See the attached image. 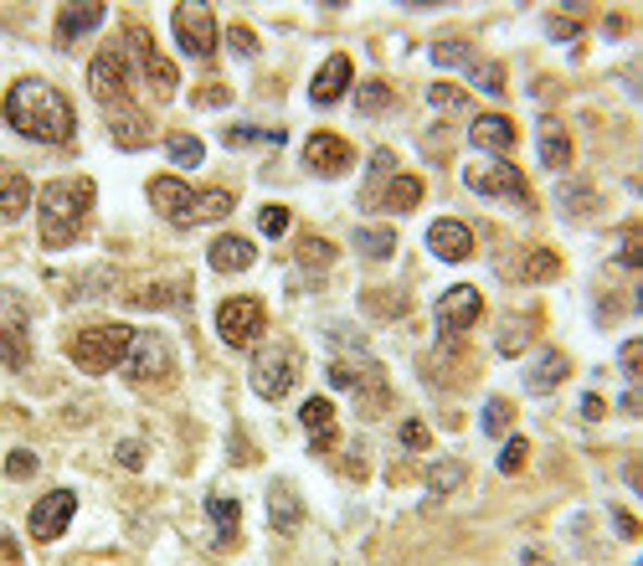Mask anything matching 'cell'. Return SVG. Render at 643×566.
<instances>
[{"label":"cell","mask_w":643,"mask_h":566,"mask_svg":"<svg viewBox=\"0 0 643 566\" xmlns=\"http://www.w3.org/2000/svg\"><path fill=\"white\" fill-rule=\"evenodd\" d=\"M423 201V180L417 176H391L387 180V196L376 201V206H391V212H412Z\"/></svg>","instance_id":"83f0119b"},{"label":"cell","mask_w":643,"mask_h":566,"mask_svg":"<svg viewBox=\"0 0 643 566\" xmlns=\"http://www.w3.org/2000/svg\"><path fill=\"white\" fill-rule=\"evenodd\" d=\"M468 67H474V83H479V88H484L489 98H500L505 93V73H500V62H468Z\"/></svg>","instance_id":"60d3db41"},{"label":"cell","mask_w":643,"mask_h":566,"mask_svg":"<svg viewBox=\"0 0 643 566\" xmlns=\"http://www.w3.org/2000/svg\"><path fill=\"white\" fill-rule=\"evenodd\" d=\"M535 150H541V165H546V171H566V165H571V139H566L562 118H541Z\"/></svg>","instance_id":"7402d4cb"},{"label":"cell","mask_w":643,"mask_h":566,"mask_svg":"<svg viewBox=\"0 0 643 566\" xmlns=\"http://www.w3.org/2000/svg\"><path fill=\"white\" fill-rule=\"evenodd\" d=\"M171 26H176V41H180V52H186V58L206 62L216 52V16H212V5L186 0V5L171 11Z\"/></svg>","instance_id":"7c38bea8"},{"label":"cell","mask_w":643,"mask_h":566,"mask_svg":"<svg viewBox=\"0 0 643 566\" xmlns=\"http://www.w3.org/2000/svg\"><path fill=\"white\" fill-rule=\"evenodd\" d=\"M509 423H515V407H509L505 397H489L484 402V432L489 438H505Z\"/></svg>","instance_id":"8d00e7d4"},{"label":"cell","mask_w":643,"mask_h":566,"mask_svg":"<svg viewBox=\"0 0 643 566\" xmlns=\"http://www.w3.org/2000/svg\"><path fill=\"white\" fill-rule=\"evenodd\" d=\"M206 263H212L216 274H242V268H253V263H257V248L248 242V237L227 232V237H216V242H212Z\"/></svg>","instance_id":"d6986e66"},{"label":"cell","mask_w":643,"mask_h":566,"mask_svg":"<svg viewBox=\"0 0 643 566\" xmlns=\"http://www.w3.org/2000/svg\"><path fill=\"white\" fill-rule=\"evenodd\" d=\"M257 227L268 237H283L289 232V212H283V206H263V212H257Z\"/></svg>","instance_id":"ee69618b"},{"label":"cell","mask_w":643,"mask_h":566,"mask_svg":"<svg viewBox=\"0 0 643 566\" xmlns=\"http://www.w3.org/2000/svg\"><path fill=\"white\" fill-rule=\"evenodd\" d=\"M428 103H432V109H443V114H458V109H468V93H458L453 83H432Z\"/></svg>","instance_id":"ab89813d"},{"label":"cell","mask_w":643,"mask_h":566,"mask_svg":"<svg viewBox=\"0 0 643 566\" xmlns=\"http://www.w3.org/2000/svg\"><path fill=\"white\" fill-rule=\"evenodd\" d=\"M571 376V361L562 351H541L535 355V366H526V387L530 391H556Z\"/></svg>","instance_id":"d4e9b609"},{"label":"cell","mask_w":643,"mask_h":566,"mask_svg":"<svg viewBox=\"0 0 643 566\" xmlns=\"http://www.w3.org/2000/svg\"><path fill=\"white\" fill-rule=\"evenodd\" d=\"M526 566H556V562H546L541 551H526Z\"/></svg>","instance_id":"6f0895ef"},{"label":"cell","mask_w":643,"mask_h":566,"mask_svg":"<svg viewBox=\"0 0 643 566\" xmlns=\"http://www.w3.org/2000/svg\"><path fill=\"white\" fill-rule=\"evenodd\" d=\"M618 263H623V268H639L643 263V232L639 227H628L623 232V253H618Z\"/></svg>","instance_id":"f6af8a7d"},{"label":"cell","mask_w":643,"mask_h":566,"mask_svg":"<svg viewBox=\"0 0 643 566\" xmlns=\"http://www.w3.org/2000/svg\"><path fill=\"white\" fill-rule=\"evenodd\" d=\"M428 248H432V257H443V263H468V257H474V232H468L464 222L443 216V222L428 227Z\"/></svg>","instance_id":"2e32d148"},{"label":"cell","mask_w":643,"mask_h":566,"mask_svg":"<svg viewBox=\"0 0 643 566\" xmlns=\"http://www.w3.org/2000/svg\"><path fill=\"white\" fill-rule=\"evenodd\" d=\"M129 299L144 304V310H160V304H180V310H186L191 293H186V284H160V289H139V293H129Z\"/></svg>","instance_id":"d6a6232c"},{"label":"cell","mask_w":643,"mask_h":566,"mask_svg":"<svg viewBox=\"0 0 643 566\" xmlns=\"http://www.w3.org/2000/svg\"><path fill=\"white\" fill-rule=\"evenodd\" d=\"M464 479H468V469H464V464H453V458H449V464H432V469H428V489H432V494H453V489L464 485Z\"/></svg>","instance_id":"e575fe53"},{"label":"cell","mask_w":643,"mask_h":566,"mask_svg":"<svg viewBox=\"0 0 643 566\" xmlns=\"http://www.w3.org/2000/svg\"><path fill=\"white\" fill-rule=\"evenodd\" d=\"M562 201H566V212H571V216H582V212H587V201H592V191H582V186H577V191H566Z\"/></svg>","instance_id":"f5cc1de1"},{"label":"cell","mask_w":643,"mask_h":566,"mask_svg":"<svg viewBox=\"0 0 643 566\" xmlns=\"http://www.w3.org/2000/svg\"><path fill=\"white\" fill-rule=\"evenodd\" d=\"M118 464H124V469H139V464H144V443H139V438H124V443H118Z\"/></svg>","instance_id":"7dc6e473"},{"label":"cell","mask_w":643,"mask_h":566,"mask_svg":"<svg viewBox=\"0 0 643 566\" xmlns=\"http://www.w3.org/2000/svg\"><path fill=\"white\" fill-rule=\"evenodd\" d=\"M402 443H407V449H428L432 438H428V428H423V423H402Z\"/></svg>","instance_id":"f907efd6"},{"label":"cell","mask_w":643,"mask_h":566,"mask_svg":"<svg viewBox=\"0 0 643 566\" xmlns=\"http://www.w3.org/2000/svg\"><path fill=\"white\" fill-rule=\"evenodd\" d=\"M304 165H310L314 176H345L355 165V150L340 135L319 129V135H310V144H304Z\"/></svg>","instance_id":"9a60e30c"},{"label":"cell","mask_w":643,"mask_h":566,"mask_svg":"<svg viewBox=\"0 0 643 566\" xmlns=\"http://www.w3.org/2000/svg\"><path fill=\"white\" fill-rule=\"evenodd\" d=\"M88 88H93V98L109 109V114L135 109V103H129V52H124V41L103 47V52L88 62Z\"/></svg>","instance_id":"5b68a950"},{"label":"cell","mask_w":643,"mask_h":566,"mask_svg":"<svg viewBox=\"0 0 643 566\" xmlns=\"http://www.w3.org/2000/svg\"><path fill=\"white\" fill-rule=\"evenodd\" d=\"M432 62H438V67H468V62H474V47H468V41H432Z\"/></svg>","instance_id":"f35d334b"},{"label":"cell","mask_w":643,"mask_h":566,"mask_svg":"<svg viewBox=\"0 0 643 566\" xmlns=\"http://www.w3.org/2000/svg\"><path fill=\"white\" fill-rule=\"evenodd\" d=\"M391 160H396L391 150H376V155H370V186H366V196H361L366 206H376V186L391 176Z\"/></svg>","instance_id":"7bdbcfd3"},{"label":"cell","mask_w":643,"mask_h":566,"mask_svg":"<svg viewBox=\"0 0 643 566\" xmlns=\"http://www.w3.org/2000/svg\"><path fill=\"white\" fill-rule=\"evenodd\" d=\"M150 206H155L165 222H176V227H201V222H222V216H232V191H196L186 180L176 176H155L150 180Z\"/></svg>","instance_id":"3957f363"},{"label":"cell","mask_w":643,"mask_h":566,"mask_svg":"<svg viewBox=\"0 0 643 566\" xmlns=\"http://www.w3.org/2000/svg\"><path fill=\"white\" fill-rule=\"evenodd\" d=\"M165 150H171V160H176L180 171H196V165L206 160V144H201L196 135H180V129H176L171 139H165Z\"/></svg>","instance_id":"4dcf8cb0"},{"label":"cell","mask_w":643,"mask_h":566,"mask_svg":"<svg viewBox=\"0 0 643 566\" xmlns=\"http://www.w3.org/2000/svg\"><path fill=\"white\" fill-rule=\"evenodd\" d=\"M109 135H114L118 150H144L150 144V118L139 114V109H124V114H109Z\"/></svg>","instance_id":"cb8c5ba5"},{"label":"cell","mask_w":643,"mask_h":566,"mask_svg":"<svg viewBox=\"0 0 643 566\" xmlns=\"http://www.w3.org/2000/svg\"><path fill=\"white\" fill-rule=\"evenodd\" d=\"M31 201H37V191H31V180H26V176H5V180H0V222H16V216H26Z\"/></svg>","instance_id":"484cf974"},{"label":"cell","mask_w":643,"mask_h":566,"mask_svg":"<svg viewBox=\"0 0 643 566\" xmlns=\"http://www.w3.org/2000/svg\"><path fill=\"white\" fill-rule=\"evenodd\" d=\"M5 474H11V479H31V474H37V453H11V458H5Z\"/></svg>","instance_id":"bcb514c9"},{"label":"cell","mask_w":643,"mask_h":566,"mask_svg":"<svg viewBox=\"0 0 643 566\" xmlns=\"http://www.w3.org/2000/svg\"><path fill=\"white\" fill-rule=\"evenodd\" d=\"M479 314H484L479 289H474V284H453V289L438 299V330H443V340H458V335H468L479 325Z\"/></svg>","instance_id":"4fadbf2b"},{"label":"cell","mask_w":643,"mask_h":566,"mask_svg":"<svg viewBox=\"0 0 643 566\" xmlns=\"http://www.w3.org/2000/svg\"><path fill=\"white\" fill-rule=\"evenodd\" d=\"M98 26H103V5H62L58 11V41L62 47H73L78 37H93Z\"/></svg>","instance_id":"44dd1931"},{"label":"cell","mask_w":643,"mask_h":566,"mask_svg":"<svg viewBox=\"0 0 643 566\" xmlns=\"http://www.w3.org/2000/svg\"><path fill=\"white\" fill-rule=\"evenodd\" d=\"M556 274H562V257L546 253V248H535V253L526 257V268H520L526 284H546V278H556Z\"/></svg>","instance_id":"836d02e7"},{"label":"cell","mask_w":643,"mask_h":566,"mask_svg":"<svg viewBox=\"0 0 643 566\" xmlns=\"http://www.w3.org/2000/svg\"><path fill=\"white\" fill-rule=\"evenodd\" d=\"M0 361L11 372L31 366V314L16 289H0Z\"/></svg>","instance_id":"52a82bcc"},{"label":"cell","mask_w":643,"mask_h":566,"mask_svg":"<svg viewBox=\"0 0 643 566\" xmlns=\"http://www.w3.org/2000/svg\"><path fill=\"white\" fill-rule=\"evenodd\" d=\"M464 186L474 196H494V201H515V206H530V180L509 165V160H484V165H468Z\"/></svg>","instance_id":"8fae6325"},{"label":"cell","mask_w":643,"mask_h":566,"mask_svg":"<svg viewBox=\"0 0 643 566\" xmlns=\"http://www.w3.org/2000/svg\"><path fill=\"white\" fill-rule=\"evenodd\" d=\"M603 412H607V402L597 397V391H587V397H582V417H587V423H597Z\"/></svg>","instance_id":"816d5d0a"},{"label":"cell","mask_w":643,"mask_h":566,"mask_svg":"<svg viewBox=\"0 0 643 566\" xmlns=\"http://www.w3.org/2000/svg\"><path fill=\"white\" fill-rule=\"evenodd\" d=\"M227 37H232V47H237V52H242V58H257V37H253V32H248V26H232Z\"/></svg>","instance_id":"681fc988"},{"label":"cell","mask_w":643,"mask_h":566,"mask_svg":"<svg viewBox=\"0 0 643 566\" xmlns=\"http://www.w3.org/2000/svg\"><path fill=\"white\" fill-rule=\"evenodd\" d=\"M613 520H618V536H623V541H633V536H639V520H633L628 510H613Z\"/></svg>","instance_id":"db71d44e"},{"label":"cell","mask_w":643,"mask_h":566,"mask_svg":"<svg viewBox=\"0 0 643 566\" xmlns=\"http://www.w3.org/2000/svg\"><path fill=\"white\" fill-rule=\"evenodd\" d=\"M355 109H361V114H366V118L387 114V109H391V88H387V83H381V78L361 83V88H355Z\"/></svg>","instance_id":"1f68e13d"},{"label":"cell","mask_w":643,"mask_h":566,"mask_svg":"<svg viewBox=\"0 0 643 566\" xmlns=\"http://www.w3.org/2000/svg\"><path fill=\"white\" fill-rule=\"evenodd\" d=\"M530 340H535V314H526V319L515 314V319H505V330H500L494 345H500V355H520Z\"/></svg>","instance_id":"f546056e"},{"label":"cell","mask_w":643,"mask_h":566,"mask_svg":"<svg viewBox=\"0 0 643 566\" xmlns=\"http://www.w3.org/2000/svg\"><path fill=\"white\" fill-rule=\"evenodd\" d=\"M206 520L222 530V541H237V526H242V505H237V500H227V494H212V500H206Z\"/></svg>","instance_id":"f1b7e54d"},{"label":"cell","mask_w":643,"mask_h":566,"mask_svg":"<svg viewBox=\"0 0 643 566\" xmlns=\"http://www.w3.org/2000/svg\"><path fill=\"white\" fill-rule=\"evenodd\" d=\"M530 458V443L526 438H505V449H500V474H520Z\"/></svg>","instance_id":"b9f144b4"},{"label":"cell","mask_w":643,"mask_h":566,"mask_svg":"<svg viewBox=\"0 0 643 566\" xmlns=\"http://www.w3.org/2000/svg\"><path fill=\"white\" fill-rule=\"evenodd\" d=\"M468 144L474 150H489V155H509L515 150V124L505 114H479L468 124Z\"/></svg>","instance_id":"ac0fdd59"},{"label":"cell","mask_w":643,"mask_h":566,"mask_svg":"<svg viewBox=\"0 0 643 566\" xmlns=\"http://www.w3.org/2000/svg\"><path fill=\"white\" fill-rule=\"evenodd\" d=\"M299 423L310 428L314 453H330L335 449V407H330V397H310V402L299 407Z\"/></svg>","instance_id":"ffe728a7"},{"label":"cell","mask_w":643,"mask_h":566,"mask_svg":"<svg viewBox=\"0 0 643 566\" xmlns=\"http://www.w3.org/2000/svg\"><path fill=\"white\" fill-rule=\"evenodd\" d=\"M351 78H355V67H351V58L345 52H335L319 73H314V83H310V103H319V109H330V103H340L345 98V88H351Z\"/></svg>","instance_id":"e0dca14e"},{"label":"cell","mask_w":643,"mask_h":566,"mask_svg":"<svg viewBox=\"0 0 643 566\" xmlns=\"http://www.w3.org/2000/svg\"><path fill=\"white\" fill-rule=\"evenodd\" d=\"M293 376H299V351L283 345V340H274V345H263V351L253 355L248 381H253V391L263 397V402H283V397L293 391Z\"/></svg>","instance_id":"8992f818"},{"label":"cell","mask_w":643,"mask_h":566,"mask_svg":"<svg viewBox=\"0 0 643 566\" xmlns=\"http://www.w3.org/2000/svg\"><path fill=\"white\" fill-rule=\"evenodd\" d=\"M299 520H304V505H299V494H293V489L278 479V485L268 489V526L283 530V536H293V530H299Z\"/></svg>","instance_id":"603a6c76"},{"label":"cell","mask_w":643,"mask_h":566,"mask_svg":"<svg viewBox=\"0 0 643 566\" xmlns=\"http://www.w3.org/2000/svg\"><path fill=\"white\" fill-rule=\"evenodd\" d=\"M639 355H643V340H628L623 351H618V366H623V376H628V381L639 376Z\"/></svg>","instance_id":"c3c4849f"},{"label":"cell","mask_w":643,"mask_h":566,"mask_svg":"<svg viewBox=\"0 0 643 566\" xmlns=\"http://www.w3.org/2000/svg\"><path fill=\"white\" fill-rule=\"evenodd\" d=\"M551 32H556V41H571V37H577V21H571V16H551Z\"/></svg>","instance_id":"11a10c76"},{"label":"cell","mask_w":643,"mask_h":566,"mask_svg":"<svg viewBox=\"0 0 643 566\" xmlns=\"http://www.w3.org/2000/svg\"><path fill=\"white\" fill-rule=\"evenodd\" d=\"M227 144H232V150H242V144H283V129H242V124H237V129H227Z\"/></svg>","instance_id":"74e56055"},{"label":"cell","mask_w":643,"mask_h":566,"mask_svg":"<svg viewBox=\"0 0 643 566\" xmlns=\"http://www.w3.org/2000/svg\"><path fill=\"white\" fill-rule=\"evenodd\" d=\"M93 196H98V186L88 176H67V180L41 186V196H37L41 242H47V248H67V242H78L83 227H88V212H93Z\"/></svg>","instance_id":"7a4b0ae2"},{"label":"cell","mask_w":643,"mask_h":566,"mask_svg":"<svg viewBox=\"0 0 643 566\" xmlns=\"http://www.w3.org/2000/svg\"><path fill=\"white\" fill-rule=\"evenodd\" d=\"M124 52L135 58L139 78L150 83V93H155L160 103H171V98H176L180 73H176V67H171V62H165V58L155 52V41H150V32H144V26H129V32H124Z\"/></svg>","instance_id":"9c48e42d"},{"label":"cell","mask_w":643,"mask_h":566,"mask_svg":"<svg viewBox=\"0 0 643 566\" xmlns=\"http://www.w3.org/2000/svg\"><path fill=\"white\" fill-rule=\"evenodd\" d=\"M227 88H201V93H196V103H227Z\"/></svg>","instance_id":"9f6ffc18"},{"label":"cell","mask_w":643,"mask_h":566,"mask_svg":"<svg viewBox=\"0 0 643 566\" xmlns=\"http://www.w3.org/2000/svg\"><path fill=\"white\" fill-rule=\"evenodd\" d=\"M299 263H304V268H330L335 263V242H325V237H304V242H299Z\"/></svg>","instance_id":"d590c367"},{"label":"cell","mask_w":643,"mask_h":566,"mask_svg":"<svg viewBox=\"0 0 643 566\" xmlns=\"http://www.w3.org/2000/svg\"><path fill=\"white\" fill-rule=\"evenodd\" d=\"M73 515H78V494L73 489H52V494H41L37 505H31V536L37 541H58L62 530L73 526Z\"/></svg>","instance_id":"5bb4252c"},{"label":"cell","mask_w":643,"mask_h":566,"mask_svg":"<svg viewBox=\"0 0 643 566\" xmlns=\"http://www.w3.org/2000/svg\"><path fill=\"white\" fill-rule=\"evenodd\" d=\"M355 253L366 263H387L396 253V232L391 227H355Z\"/></svg>","instance_id":"4316f807"},{"label":"cell","mask_w":643,"mask_h":566,"mask_svg":"<svg viewBox=\"0 0 643 566\" xmlns=\"http://www.w3.org/2000/svg\"><path fill=\"white\" fill-rule=\"evenodd\" d=\"M268 330V310H263V299H227L222 310H216V335H222V345H232V351H248L257 345Z\"/></svg>","instance_id":"ba28073f"},{"label":"cell","mask_w":643,"mask_h":566,"mask_svg":"<svg viewBox=\"0 0 643 566\" xmlns=\"http://www.w3.org/2000/svg\"><path fill=\"white\" fill-rule=\"evenodd\" d=\"M129 340H135V330H129V325L103 319V325H83V330L67 340V355H73V366H78V372L103 376V372H114V366H124Z\"/></svg>","instance_id":"277c9868"},{"label":"cell","mask_w":643,"mask_h":566,"mask_svg":"<svg viewBox=\"0 0 643 566\" xmlns=\"http://www.w3.org/2000/svg\"><path fill=\"white\" fill-rule=\"evenodd\" d=\"M5 124H11L16 135L37 139V144H67L73 129H78L67 93L41 78H21L16 88L5 93Z\"/></svg>","instance_id":"6da1fadb"},{"label":"cell","mask_w":643,"mask_h":566,"mask_svg":"<svg viewBox=\"0 0 643 566\" xmlns=\"http://www.w3.org/2000/svg\"><path fill=\"white\" fill-rule=\"evenodd\" d=\"M171 372H176L171 340L160 330H139L135 340H129V355H124V376L139 387V381H171Z\"/></svg>","instance_id":"30bf717a"}]
</instances>
